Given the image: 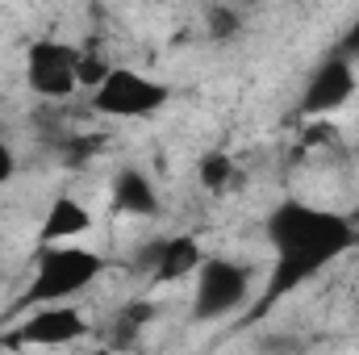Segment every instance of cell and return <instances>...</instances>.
I'll list each match as a JSON object with an SVG mask.
<instances>
[{
  "mask_svg": "<svg viewBox=\"0 0 359 355\" xmlns=\"http://www.w3.org/2000/svg\"><path fill=\"white\" fill-rule=\"evenodd\" d=\"M264 234L276 260L259 288V305L247 314L251 322L268 318L284 297H292L301 284H309L313 276H322L330 264H339L347 251L359 247V230L351 217L305 201H280L264 222Z\"/></svg>",
  "mask_w": 359,
  "mask_h": 355,
  "instance_id": "1",
  "label": "cell"
},
{
  "mask_svg": "<svg viewBox=\"0 0 359 355\" xmlns=\"http://www.w3.org/2000/svg\"><path fill=\"white\" fill-rule=\"evenodd\" d=\"M104 272V255L80 247V243H67V247H42L34 272H29V284L21 288V297L13 301L21 314L29 309H42V305H67L72 297H80L84 288H92Z\"/></svg>",
  "mask_w": 359,
  "mask_h": 355,
  "instance_id": "2",
  "label": "cell"
},
{
  "mask_svg": "<svg viewBox=\"0 0 359 355\" xmlns=\"http://www.w3.org/2000/svg\"><path fill=\"white\" fill-rule=\"evenodd\" d=\"M251 284H255V276L247 264L226 260V255H205L196 284H192V322L209 326V322L238 314L251 301Z\"/></svg>",
  "mask_w": 359,
  "mask_h": 355,
  "instance_id": "3",
  "label": "cell"
},
{
  "mask_svg": "<svg viewBox=\"0 0 359 355\" xmlns=\"http://www.w3.org/2000/svg\"><path fill=\"white\" fill-rule=\"evenodd\" d=\"M172 100V88L147 72L134 67H117L104 76V84L92 92V109L100 117H117V121H138V117H155L163 105Z\"/></svg>",
  "mask_w": 359,
  "mask_h": 355,
  "instance_id": "4",
  "label": "cell"
},
{
  "mask_svg": "<svg viewBox=\"0 0 359 355\" xmlns=\"http://www.w3.org/2000/svg\"><path fill=\"white\" fill-rule=\"evenodd\" d=\"M25 84L42 100H67L80 88V51L59 38H38L25 51Z\"/></svg>",
  "mask_w": 359,
  "mask_h": 355,
  "instance_id": "5",
  "label": "cell"
},
{
  "mask_svg": "<svg viewBox=\"0 0 359 355\" xmlns=\"http://www.w3.org/2000/svg\"><path fill=\"white\" fill-rule=\"evenodd\" d=\"M88 330V318L76 305H42V309H29L4 335V347H67Z\"/></svg>",
  "mask_w": 359,
  "mask_h": 355,
  "instance_id": "6",
  "label": "cell"
},
{
  "mask_svg": "<svg viewBox=\"0 0 359 355\" xmlns=\"http://www.w3.org/2000/svg\"><path fill=\"white\" fill-rule=\"evenodd\" d=\"M359 92V76H355V63L347 59V55H334V59H326L322 67H313V76H309V84L301 92V117L305 121H326L330 113H339V109H347L351 100H355Z\"/></svg>",
  "mask_w": 359,
  "mask_h": 355,
  "instance_id": "7",
  "label": "cell"
},
{
  "mask_svg": "<svg viewBox=\"0 0 359 355\" xmlns=\"http://www.w3.org/2000/svg\"><path fill=\"white\" fill-rule=\"evenodd\" d=\"M88 230H92L88 205L76 201V196H67V192H59V196L50 201L42 226H38V243H42V247H67L72 239H80V234H88Z\"/></svg>",
  "mask_w": 359,
  "mask_h": 355,
  "instance_id": "8",
  "label": "cell"
},
{
  "mask_svg": "<svg viewBox=\"0 0 359 355\" xmlns=\"http://www.w3.org/2000/svg\"><path fill=\"white\" fill-rule=\"evenodd\" d=\"M201 264H205V247L196 243V234H172V239H159V260L151 267V276L159 284H180L196 276Z\"/></svg>",
  "mask_w": 359,
  "mask_h": 355,
  "instance_id": "9",
  "label": "cell"
},
{
  "mask_svg": "<svg viewBox=\"0 0 359 355\" xmlns=\"http://www.w3.org/2000/svg\"><path fill=\"white\" fill-rule=\"evenodd\" d=\"M113 209L130 217H155L159 213V188L142 168H121L113 176Z\"/></svg>",
  "mask_w": 359,
  "mask_h": 355,
  "instance_id": "10",
  "label": "cell"
},
{
  "mask_svg": "<svg viewBox=\"0 0 359 355\" xmlns=\"http://www.w3.org/2000/svg\"><path fill=\"white\" fill-rule=\"evenodd\" d=\"M155 322V301H130V305H121L117 314H113V326H109V335H113V351H130L142 335H147V326Z\"/></svg>",
  "mask_w": 359,
  "mask_h": 355,
  "instance_id": "11",
  "label": "cell"
},
{
  "mask_svg": "<svg viewBox=\"0 0 359 355\" xmlns=\"http://www.w3.org/2000/svg\"><path fill=\"white\" fill-rule=\"evenodd\" d=\"M234 159L226 155V151H209V155H201V163H196V180H201V188L205 192H222L230 180H234Z\"/></svg>",
  "mask_w": 359,
  "mask_h": 355,
  "instance_id": "12",
  "label": "cell"
},
{
  "mask_svg": "<svg viewBox=\"0 0 359 355\" xmlns=\"http://www.w3.org/2000/svg\"><path fill=\"white\" fill-rule=\"evenodd\" d=\"M113 72V63L100 55V51H80V88L96 92L104 84V76Z\"/></svg>",
  "mask_w": 359,
  "mask_h": 355,
  "instance_id": "13",
  "label": "cell"
},
{
  "mask_svg": "<svg viewBox=\"0 0 359 355\" xmlns=\"http://www.w3.org/2000/svg\"><path fill=\"white\" fill-rule=\"evenodd\" d=\"M209 34L226 42V38L243 34V17H238L234 8H209Z\"/></svg>",
  "mask_w": 359,
  "mask_h": 355,
  "instance_id": "14",
  "label": "cell"
},
{
  "mask_svg": "<svg viewBox=\"0 0 359 355\" xmlns=\"http://www.w3.org/2000/svg\"><path fill=\"white\" fill-rule=\"evenodd\" d=\"M92 155V142H80V138H67V147H63V163L67 168H80L84 159Z\"/></svg>",
  "mask_w": 359,
  "mask_h": 355,
  "instance_id": "15",
  "label": "cell"
},
{
  "mask_svg": "<svg viewBox=\"0 0 359 355\" xmlns=\"http://www.w3.org/2000/svg\"><path fill=\"white\" fill-rule=\"evenodd\" d=\"M13 172H17V155H13V147L4 142V134H0V188L13 180Z\"/></svg>",
  "mask_w": 359,
  "mask_h": 355,
  "instance_id": "16",
  "label": "cell"
},
{
  "mask_svg": "<svg viewBox=\"0 0 359 355\" xmlns=\"http://www.w3.org/2000/svg\"><path fill=\"white\" fill-rule=\"evenodd\" d=\"M88 355H130V351H113V347H96V351H88Z\"/></svg>",
  "mask_w": 359,
  "mask_h": 355,
  "instance_id": "17",
  "label": "cell"
}]
</instances>
